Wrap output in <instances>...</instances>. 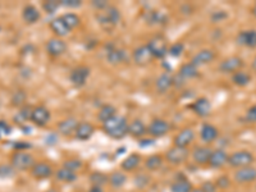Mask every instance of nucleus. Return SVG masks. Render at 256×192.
<instances>
[{"instance_id": "obj_52", "label": "nucleus", "mask_w": 256, "mask_h": 192, "mask_svg": "<svg viewBox=\"0 0 256 192\" xmlns=\"http://www.w3.org/2000/svg\"><path fill=\"white\" fill-rule=\"evenodd\" d=\"M10 131H12V128H10V126L6 122L0 121V133L9 134Z\"/></svg>"}, {"instance_id": "obj_1", "label": "nucleus", "mask_w": 256, "mask_h": 192, "mask_svg": "<svg viewBox=\"0 0 256 192\" xmlns=\"http://www.w3.org/2000/svg\"><path fill=\"white\" fill-rule=\"evenodd\" d=\"M102 129L109 137L122 140L128 134V121L122 115H115L114 118L102 123Z\"/></svg>"}, {"instance_id": "obj_42", "label": "nucleus", "mask_w": 256, "mask_h": 192, "mask_svg": "<svg viewBox=\"0 0 256 192\" xmlns=\"http://www.w3.org/2000/svg\"><path fill=\"white\" fill-rule=\"evenodd\" d=\"M32 109L31 106L29 105H25L21 108V110H19V113L17 114V119H19V121L22 122H27V121H31V114H32Z\"/></svg>"}, {"instance_id": "obj_54", "label": "nucleus", "mask_w": 256, "mask_h": 192, "mask_svg": "<svg viewBox=\"0 0 256 192\" xmlns=\"http://www.w3.org/2000/svg\"><path fill=\"white\" fill-rule=\"evenodd\" d=\"M251 13H253V16L256 18V3L254 4V6H253V8H251Z\"/></svg>"}, {"instance_id": "obj_31", "label": "nucleus", "mask_w": 256, "mask_h": 192, "mask_svg": "<svg viewBox=\"0 0 256 192\" xmlns=\"http://www.w3.org/2000/svg\"><path fill=\"white\" fill-rule=\"evenodd\" d=\"M251 81H253V77H251V74H250L249 72H246V70L241 69L238 70V72H236V73L232 74V82L238 87L249 86L250 83H251Z\"/></svg>"}, {"instance_id": "obj_35", "label": "nucleus", "mask_w": 256, "mask_h": 192, "mask_svg": "<svg viewBox=\"0 0 256 192\" xmlns=\"http://www.w3.org/2000/svg\"><path fill=\"white\" fill-rule=\"evenodd\" d=\"M161 165H163V157L158 155V154H154V155H151L145 160V168L147 170H150V172H155V170L160 169Z\"/></svg>"}, {"instance_id": "obj_23", "label": "nucleus", "mask_w": 256, "mask_h": 192, "mask_svg": "<svg viewBox=\"0 0 256 192\" xmlns=\"http://www.w3.org/2000/svg\"><path fill=\"white\" fill-rule=\"evenodd\" d=\"M211 153H213V149L209 146H197L193 149L191 157L197 165H204V164L209 163Z\"/></svg>"}, {"instance_id": "obj_38", "label": "nucleus", "mask_w": 256, "mask_h": 192, "mask_svg": "<svg viewBox=\"0 0 256 192\" xmlns=\"http://www.w3.org/2000/svg\"><path fill=\"white\" fill-rule=\"evenodd\" d=\"M90 182L93 186L102 187L109 182V177L101 172H93L90 174Z\"/></svg>"}, {"instance_id": "obj_2", "label": "nucleus", "mask_w": 256, "mask_h": 192, "mask_svg": "<svg viewBox=\"0 0 256 192\" xmlns=\"http://www.w3.org/2000/svg\"><path fill=\"white\" fill-rule=\"evenodd\" d=\"M255 163V157L254 154L249 150H238L232 153L228 157V164L233 169H241L245 166L253 165Z\"/></svg>"}, {"instance_id": "obj_22", "label": "nucleus", "mask_w": 256, "mask_h": 192, "mask_svg": "<svg viewBox=\"0 0 256 192\" xmlns=\"http://www.w3.org/2000/svg\"><path fill=\"white\" fill-rule=\"evenodd\" d=\"M200 137L205 144H213L219 137V129L211 123H204L200 129Z\"/></svg>"}, {"instance_id": "obj_7", "label": "nucleus", "mask_w": 256, "mask_h": 192, "mask_svg": "<svg viewBox=\"0 0 256 192\" xmlns=\"http://www.w3.org/2000/svg\"><path fill=\"white\" fill-rule=\"evenodd\" d=\"M190 151L189 149H185V147H178L173 145L169 150H166L165 153V159L169 164L173 165H179V164H183L186 160L189 159Z\"/></svg>"}, {"instance_id": "obj_8", "label": "nucleus", "mask_w": 256, "mask_h": 192, "mask_svg": "<svg viewBox=\"0 0 256 192\" xmlns=\"http://www.w3.org/2000/svg\"><path fill=\"white\" fill-rule=\"evenodd\" d=\"M170 131L169 122H166L163 118H155L150 122V125L147 127V133L150 134L151 137L159 138L165 136Z\"/></svg>"}, {"instance_id": "obj_39", "label": "nucleus", "mask_w": 256, "mask_h": 192, "mask_svg": "<svg viewBox=\"0 0 256 192\" xmlns=\"http://www.w3.org/2000/svg\"><path fill=\"white\" fill-rule=\"evenodd\" d=\"M27 100V94L23 90H18L12 95V105L13 106H25Z\"/></svg>"}, {"instance_id": "obj_57", "label": "nucleus", "mask_w": 256, "mask_h": 192, "mask_svg": "<svg viewBox=\"0 0 256 192\" xmlns=\"http://www.w3.org/2000/svg\"><path fill=\"white\" fill-rule=\"evenodd\" d=\"M45 192H58L57 190H54V189H49L48 191H45Z\"/></svg>"}, {"instance_id": "obj_26", "label": "nucleus", "mask_w": 256, "mask_h": 192, "mask_svg": "<svg viewBox=\"0 0 256 192\" xmlns=\"http://www.w3.org/2000/svg\"><path fill=\"white\" fill-rule=\"evenodd\" d=\"M94 132H95V127L90 122H80L76 133H74V137L78 141H87L93 137Z\"/></svg>"}, {"instance_id": "obj_21", "label": "nucleus", "mask_w": 256, "mask_h": 192, "mask_svg": "<svg viewBox=\"0 0 256 192\" xmlns=\"http://www.w3.org/2000/svg\"><path fill=\"white\" fill-rule=\"evenodd\" d=\"M80 125V122L73 117H68L58 123V132L63 136H72L76 133V129Z\"/></svg>"}, {"instance_id": "obj_16", "label": "nucleus", "mask_w": 256, "mask_h": 192, "mask_svg": "<svg viewBox=\"0 0 256 192\" xmlns=\"http://www.w3.org/2000/svg\"><path fill=\"white\" fill-rule=\"evenodd\" d=\"M106 61L113 65L117 64H122L128 61V53L122 48H117L114 45L109 46L108 51H106Z\"/></svg>"}, {"instance_id": "obj_17", "label": "nucleus", "mask_w": 256, "mask_h": 192, "mask_svg": "<svg viewBox=\"0 0 256 192\" xmlns=\"http://www.w3.org/2000/svg\"><path fill=\"white\" fill-rule=\"evenodd\" d=\"M46 51L48 54L53 58L62 57L67 51V44L59 37H53L46 42Z\"/></svg>"}, {"instance_id": "obj_10", "label": "nucleus", "mask_w": 256, "mask_h": 192, "mask_svg": "<svg viewBox=\"0 0 256 192\" xmlns=\"http://www.w3.org/2000/svg\"><path fill=\"white\" fill-rule=\"evenodd\" d=\"M90 77V68L86 65H78L70 72L69 80L74 87H83Z\"/></svg>"}, {"instance_id": "obj_28", "label": "nucleus", "mask_w": 256, "mask_h": 192, "mask_svg": "<svg viewBox=\"0 0 256 192\" xmlns=\"http://www.w3.org/2000/svg\"><path fill=\"white\" fill-rule=\"evenodd\" d=\"M178 77L183 81L193 80V78L198 77V68L196 67L195 64H192L191 62L182 64L181 68H179Z\"/></svg>"}, {"instance_id": "obj_37", "label": "nucleus", "mask_w": 256, "mask_h": 192, "mask_svg": "<svg viewBox=\"0 0 256 192\" xmlns=\"http://www.w3.org/2000/svg\"><path fill=\"white\" fill-rule=\"evenodd\" d=\"M61 18L63 19V22L67 25V27L70 31L76 29V27H78L81 23L80 17L77 16V14H74V13H65L63 16H61Z\"/></svg>"}, {"instance_id": "obj_14", "label": "nucleus", "mask_w": 256, "mask_h": 192, "mask_svg": "<svg viewBox=\"0 0 256 192\" xmlns=\"http://www.w3.org/2000/svg\"><path fill=\"white\" fill-rule=\"evenodd\" d=\"M237 45L247 49H256V30H243L236 36Z\"/></svg>"}, {"instance_id": "obj_44", "label": "nucleus", "mask_w": 256, "mask_h": 192, "mask_svg": "<svg viewBox=\"0 0 256 192\" xmlns=\"http://www.w3.org/2000/svg\"><path fill=\"white\" fill-rule=\"evenodd\" d=\"M61 6V1H55V0H49V1H45L42 3V8L48 14H54Z\"/></svg>"}, {"instance_id": "obj_25", "label": "nucleus", "mask_w": 256, "mask_h": 192, "mask_svg": "<svg viewBox=\"0 0 256 192\" xmlns=\"http://www.w3.org/2000/svg\"><path fill=\"white\" fill-rule=\"evenodd\" d=\"M147 133V126L141 119L136 118L128 123V134L134 138H142Z\"/></svg>"}, {"instance_id": "obj_27", "label": "nucleus", "mask_w": 256, "mask_h": 192, "mask_svg": "<svg viewBox=\"0 0 256 192\" xmlns=\"http://www.w3.org/2000/svg\"><path fill=\"white\" fill-rule=\"evenodd\" d=\"M22 18L27 25H35L41 18V13L35 5H26L22 10Z\"/></svg>"}, {"instance_id": "obj_47", "label": "nucleus", "mask_w": 256, "mask_h": 192, "mask_svg": "<svg viewBox=\"0 0 256 192\" xmlns=\"http://www.w3.org/2000/svg\"><path fill=\"white\" fill-rule=\"evenodd\" d=\"M91 5H93L94 9H96L97 12H102V10H105L110 4H109V1H106V0H94V1H91Z\"/></svg>"}, {"instance_id": "obj_3", "label": "nucleus", "mask_w": 256, "mask_h": 192, "mask_svg": "<svg viewBox=\"0 0 256 192\" xmlns=\"http://www.w3.org/2000/svg\"><path fill=\"white\" fill-rule=\"evenodd\" d=\"M146 46L150 50L154 59H163L168 55V50H169V45L163 35L153 36L146 44Z\"/></svg>"}, {"instance_id": "obj_43", "label": "nucleus", "mask_w": 256, "mask_h": 192, "mask_svg": "<svg viewBox=\"0 0 256 192\" xmlns=\"http://www.w3.org/2000/svg\"><path fill=\"white\" fill-rule=\"evenodd\" d=\"M183 50H185V46H183L182 42H176V44H172L169 46V50H168V55L173 58H178L182 55Z\"/></svg>"}, {"instance_id": "obj_29", "label": "nucleus", "mask_w": 256, "mask_h": 192, "mask_svg": "<svg viewBox=\"0 0 256 192\" xmlns=\"http://www.w3.org/2000/svg\"><path fill=\"white\" fill-rule=\"evenodd\" d=\"M50 30L53 32H54V35L55 37H64V36H67L69 35V32L70 30L68 29L67 25L63 22V19L61 18V17H58V18H54V19H51L50 21Z\"/></svg>"}, {"instance_id": "obj_40", "label": "nucleus", "mask_w": 256, "mask_h": 192, "mask_svg": "<svg viewBox=\"0 0 256 192\" xmlns=\"http://www.w3.org/2000/svg\"><path fill=\"white\" fill-rule=\"evenodd\" d=\"M63 168H65V169H69V170H72V172L77 173V170H80L81 168H82V161H81L80 159H76V158L67 159L63 163Z\"/></svg>"}, {"instance_id": "obj_41", "label": "nucleus", "mask_w": 256, "mask_h": 192, "mask_svg": "<svg viewBox=\"0 0 256 192\" xmlns=\"http://www.w3.org/2000/svg\"><path fill=\"white\" fill-rule=\"evenodd\" d=\"M16 173L12 164H0V178H12Z\"/></svg>"}, {"instance_id": "obj_48", "label": "nucleus", "mask_w": 256, "mask_h": 192, "mask_svg": "<svg viewBox=\"0 0 256 192\" xmlns=\"http://www.w3.org/2000/svg\"><path fill=\"white\" fill-rule=\"evenodd\" d=\"M211 21L214 23H218V22H222V21H224V19L228 18V14L224 10H218V12H214L213 14H211Z\"/></svg>"}, {"instance_id": "obj_24", "label": "nucleus", "mask_w": 256, "mask_h": 192, "mask_svg": "<svg viewBox=\"0 0 256 192\" xmlns=\"http://www.w3.org/2000/svg\"><path fill=\"white\" fill-rule=\"evenodd\" d=\"M174 86V77L169 73V72H165V73L160 74L159 77L155 81V89H157L158 93L164 94L166 91H169L172 87Z\"/></svg>"}, {"instance_id": "obj_11", "label": "nucleus", "mask_w": 256, "mask_h": 192, "mask_svg": "<svg viewBox=\"0 0 256 192\" xmlns=\"http://www.w3.org/2000/svg\"><path fill=\"white\" fill-rule=\"evenodd\" d=\"M195 131L190 127H186L183 129L178 132L176 134V137L173 140V144L174 146H178V147H185V149H189L190 145L195 141Z\"/></svg>"}, {"instance_id": "obj_36", "label": "nucleus", "mask_w": 256, "mask_h": 192, "mask_svg": "<svg viewBox=\"0 0 256 192\" xmlns=\"http://www.w3.org/2000/svg\"><path fill=\"white\" fill-rule=\"evenodd\" d=\"M127 182V177L123 172H113L109 176V185L112 186L113 189H122Z\"/></svg>"}, {"instance_id": "obj_4", "label": "nucleus", "mask_w": 256, "mask_h": 192, "mask_svg": "<svg viewBox=\"0 0 256 192\" xmlns=\"http://www.w3.org/2000/svg\"><path fill=\"white\" fill-rule=\"evenodd\" d=\"M97 19H99V23L105 27V29H112L118 25L119 21H121V12L117 6L109 5L105 10L99 12L97 14Z\"/></svg>"}, {"instance_id": "obj_20", "label": "nucleus", "mask_w": 256, "mask_h": 192, "mask_svg": "<svg viewBox=\"0 0 256 192\" xmlns=\"http://www.w3.org/2000/svg\"><path fill=\"white\" fill-rule=\"evenodd\" d=\"M191 109L197 117L204 118V117H208L211 113V102L208 97H198L192 102Z\"/></svg>"}, {"instance_id": "obj_56", "label": "nucleus", "mask_w": 256, "mask_h": 192, "mask_svg": "<svg viewBox=\"0 0 256 192\" xmlns=\"http://www.w3.org/2000/svg\"><path fill=\"white\" fill-rule=\"evenodd\" d=\"M191 192H202L201 189H192Z\"/></svg>"}, {"instance_id": "obj_45", "label": "nucleus", "mask_w": 256, "mask_h": 192, "mask_svg": "<svg viewBox=\"0 0 256 192\" xmlns=\"http://www.w3.org/2000/svg\"><path fill=\"white\" fill-rule=\"evenodd\" d=\"M150 183V177L146 174H137L134 177V185L137 189H145Z\"/></svg>"}, {"instance_id": "obj_9", "label": "nucleus", "mask_w": 256, "mask_h": 192, "mask_svg": "<svg viewBox=\"0 0 256 192\" xmlns=\"http://www.w3.org/2000/svg\"><path fill=\"white\" fill-rule=\"evenodd\" d=\"M51 119L50 110L44 105H37L32 109L31 122L37 127H45Z\"/></svg>"}, {"instance_id": "obj_12", "label": "nucleus", "mask_w": 256, "mask_h": 192, "mask_svg": "<svg viewBox=\"0 0 256 192\" xmlns=\"http://www.w3.org/2000/svg\"><path fill=\"white\" fill-rule=\"evenodd\" d=\"M132 59H133L134 64H137L140 67H145L153 62L154 58L146 45H141L132 51Z\"/></svg>"}, {"instance_id": "obj_18", "label": "nucleus", "mask_w": 256, "mask_h": 192, "mask_svg": "<svg viewBox=\"0 0 256 192\" xmlns=\"http://www.w3.org/2000/svg\"><path fill=\"white\" fill-rule=\"evenodd\" d=\"M228 157H229V154H227L225 150L215 149V150H213L210 159H209V166L213 169H221V168L228 164Z\"/></svg>"}, {"instance_id": "obj_15", "label": "nucleus", "mask_w": 256, "mask_h": 192, "mask_svg": "<svg viewBox=\"0 0 256 192\" xmlns=\"http://www.w3.org/2000/svg\"><path fill=\"white\" fill-rule=\"evenodd\" d=\"M217 59V53L211 49H202L197 51L193 57H192L191 63L195 64L196 67H202V65H208L213 63Z\"/></svg>"}, {"instance_id": "obj_30", "label": "nucleus", "mask_w": 256, "mask_h": 192, "mask_svg": "<svg viewBox=\"0 0 256 192\" xmlns=\"http://www.w3.org/2000/svg\"><path fill=\"white\" fill-rule=\"evenodd\" d=\"M141 163V157L138 154H131V155H128L123 161L121 163V168L125 172H133L138 168Z\"/></svg>"}, {"instance_id": "obj_5", "label": "nucleus", "mask_w": 256, "mask_h": 192, "mask_svg": "<svg viewBox=\"0 0 256 192\" xmlns=\"http://www.w3.org/2000/svg\"><path fill=\"white\" fill-rule=\"evenodd\" d=\"M10 164L14 169L19 172L31 170L32 166L35 165V158L27 151H17L10 159Z\"/></svg>"}, {"instance_id": "obj_53", "label": "nucleus", "mask_w": 256, "mask_h": 192, "mask_svg": "<svg viewBox=\"0 0 256 192\" xmlns=\"http://www.w3.org/2000/svg\"><path fill=\"white\" fill-rule=\"evenodd\" d=\"M87 192H104L102 187H97V186H91Z\"/></svg>"}, {"instance_id": "obj_46", "label": "nucleus", "mask_w": 256, "mask_h": 192, "mask_svg": "<svg viewBox=\"0 0 256 192\" xmlns=\"http://www.w3.org/2000/svg\"><path fill=\"white\" fill-rule=\"evenodd\" d=\"M215 185H217L218 189H221V190H225L228 189V187H230V179L229 177L228 176H221L219 178L217 179V182H215Z\"/></svg>"}, {"instance_id": "obj_19", "label": "nucleus", "mask_w": 256, "mask_h": 192, "mask_svg": "<svg viewBox=\"0 0 256 192\" xmlns=\"http://www.w3.org/2000/svg\"><path fill=\"white\" fill-rule=\"evenodd\" d=\"M31 174L35 179L41 181V179L50 178L54 174V169H53V166L50 164L45 163V161H38V163H35V165L32 166Z\"/></svg>"}, {"instance_id": "obj_13", "label": "nucleus", "mask_w": 256, "mask_h": 192, "mask_svg": "<svg viewBox=\"0 0 256 192\" xmlns=\"http://www.w3.org/2000/svg\"><path fill=\"white\" fill-rule=\"evenodd\" d=\"M233 178L237 183L245 185V183H253L256 181V168L254 165L245 166L241 169H236Z\"/></svg>"}, {"instance_id": "obj_34", "label": "nucleus", "mask_w": 256, "mask_h": 192, "mask_svg": "<svg viewBox=\"0 0 256 192\" xmlns=\"http://www.w3.org/2000/svg\"><path fill=\"white\" fill-rule=\"evenodd\" d=\"M55 177H57L58 181H61L63 183H72L74 181H77L78 176H77L76 172H72L69 169H65L62 166L61 169H58L55 173Z\"/></svg>"}, {"instance_id": "obj_50", "label": "nucleus", "mask_w": 256, "mask_h": 192, "mask_svg": "<svg viewBox=\"0 0 256 192\" xmlns=\"http://www.w3.org/2000/svg\"><path fill=\"white\" fill-rule=\"evenodd\" d=\"M246 119H247V122L256 123V104H254L253 106H250V108L247 109Z\"/></svg>"}, {"instance_id": "obj_6", "label": "nucleus", "mask_w": 256, "mask_h": 192, "mask_svg": "<svg viewBox=\"0 0 256 192\" xmlns=\"http://www.w3.org/2000/svg\"><path fill=\"white\" fill-rule=\"evenodd\" d=\"M243 65H245V63H243L242 58L237 57V55H232V57L223 59L221 64H219L218 69L224 74H233L242 69Z\"/></svg>"}, {"instance_id": "obj_55", "label": "nucleus", "mask_w": 256, "mask_h": 192, "mask_svg": "<svg viewBox=\"0 0 256 192\" xmlns=\"http://www.w3.org/2000/svg\"><path fill=\"white\" fill-rule=\"evenodd\" d=\"M251 67H253V69L255 70L256 72V57L254 58V61H253V63H251Z\"/></svg>"}, {"instance_id": "obj_32", "label": "nucleus", "mask_w": 256, "mask_h": 192, "mask_svg": "<svg viewBox=\"0 0 256 192\" xmlns=\"http://www.w3.org/2000/svg\"><path fill=\"white\" fill-rule=\"evenodd\" d=\"M117 114V109H115L114 105L112 104H105V105H102L100 108V110L97 112V119H99L101 123H105L108 122L109 119L114 118Z\"/></svg>"}, {"instance_id": "obj_51", "label": "nucleus", "mask_w": 256, "mask_h": 192, "mask_svg": "<svg viewBox=\"0 0 256 192\" xmlns=\"http://www.w3.org/2000/svg\"><path fill=\"white\" fill-rule=\"evenodd\" d=\"M61 5L67 6V8H78L82 5V1L80 0H62Z\"/></svg>"}, {"instance_id": "obj_33", "label": "nucleus", "mask_w": 256, "mask_h": 192, "mask_svg": "<svg viewBox=\"0 0 256 192\" xmlns=\"http://www.w3.org/2000/svg\"><path fill=\"white\" fill-rule=\"evenodd\" d=\"M192 183L186 177L177 178L174 182L170 185V192H191L192 191Z\"/></svg>"}, {"instance_id": "obj_49", "label": "nucleus", "mask_w": 256, "mask_h": 192, "mask_svg": "<svg viewBox=\"0 0 256 192\" xmlns=\"http://www.w3.org/2000/svg\"><path fill=\"white\" fill-rule=\"evenodd\" d=\"M200 189L202 190V192H217L218 191V187L215 185V182H211V181H206L201 185Z\"/></svg>"}]
</instances>
